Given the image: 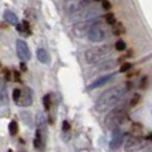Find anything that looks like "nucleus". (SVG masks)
I'll list each match as a JSON object with an SVG mask.
<instances>
[{"label": "nucleus", "mask_w": 152, "mask_h": 152, "mask_svg": "<svg viewBox=\"0 0 152 152\" xmlns=\"http://www.w3.org/2000/svg\"><path fill=\"white\" fill-rule=\"evenodd\" d=\"M126 92H127V88L121 86H118V87H113V88L108 89L105 91L103 95H100L99 99L96 102V111L99 112H105L108 110H112L113 107L119 104V103L123 100V97L126 96Z\"/></svg>", "instance_id": "obj_1"}, {"label": "nucleus", "mask_w": 152, "mask_h": 152, "mask_svg": "<svg viewBox=\"0 0 152 152\" xmlns=\"http://www.w3.org/2000/svg\"><path fill=\"white\" fill-rule=\"evenodd\" d=\"M126 118H127V110L124 107L113 108L107 115V118H105V121H104L105 127L108 129H111V131H113V129L119 128V126L126 120Z\"/></svg>", "instance_id": "obj_2"}, {"label": "nucleus", "mask_w": 152, "mask_h": 152, "mask_svg": "<svg viewBox=\"0 0 152 152\" xmlns=\"http://www.w3.org/2000/svg\"><path fill=\"white\" fill-rule=\"evenodd\" d=\"M111 50L110 47L103 48H91L86 52V60L88 64H97L100 61H105V59L110 58Z\"/></svg>", "instance_id": "obj_3"}, {"label": "nucleus", "mask_w": 152, "mask_h": 152, "mask_svg": "<svg viewBox=\"0 0 152 152\" xmlns=\"http://www.w3.org/2000/svg\"><path fill=\"white\" fill-rule=\"evenodd\" d=\"M87 36H88L89 42L92 43H99V42H103L107 36V32H105V28L99 24H94L91 28L88 29L87 32Z\"/></svg>", "instance_id": "obj_4"}, {"label": "nucleus", "mask_w": 152, "mask_h": 152, "mask_svg": "<svg viewBox=\"0 0 152 152\" xmlns=\"http://www.w3.org/2000/svg\"><path fill=\"white\" fill-rule=\"evenodd\" d=\"M124 148L128 152H135L142 148V140L139 136L135 135H127L126 136V142H124Z\"/></svg>", "instance_id": "obj_5"}, {"label": "nucleus", "mask_w": 152, "mask_h": 152, "mask_svg": "<svg viewBox=\"0 0 152 152\" xmlns=\"http://www.w3.org/2000/svg\"><path fill=\"white\" fill-rule=\"evenodd\" d=\"M16 52H18V56L20 58V60L27 61L31 59V51H29V47L24 40H18L16 42Z\"/></svg>", "instance_id": "obj_6"}, {"label": "nucleus", "mask_w": 152, "mask_h": 152, "mask_svg": "<svg viewBox=\"0 0 152 152\" xmlns=\"http://www.w3.org/2000/svg\"><path fill=\"white\" fill-rule=\"evenodd\" d=\"M32 100H34V96H32V91L26 87L23 91L20 92V97H19V102L16 104L23 105V107H28V105L32 104Z\"/></svg>", "instance_id": "obj_7"}, {"label": "nucleus", "mask_w": 152, "mask_h": 152, "mask_svg": "<svg viewBox=\"0 0 152 152\" xmlns=\"http://www.w3.org/2000/svg\"><path fill=\"white\" fill-rule=\"evenodd\" d=\"M45 137H47V129H36V136L34 140V145L36 150L43 151L45 147Z\"/></svg>", "instance_id": "obj_8"}, {"label": "nucleus", "mask_w": 152, "mask_h": 152, "mask_svg": "<svg viewBox=\"0 0 152 152\" xmlns=\"http://www.w3.org/2000/svg\"><path fill=\"white\" fill-rule=\"evenodd\" d=\"M123 137H124V135H123V132H121L120 129L119 128L113 129L112 139H111V143H110L111 150H118L120 145H123Z\"/></svg>", "instance_id": "obj_9"}, {"label": "nucleus", "mask_w": 152, "mask_h": 152, "mask_svg": "<svg viewBox=\"0 0 152 152\" xmlns=\"http://www.w3.org/2000/svg\"><path fill=\"white\" fill-rule=\"evenodd\" d=\"M112 79H113V75H105V76H103V77H99V79H97V80H95L94 83H91V84H89V87H88V88H89V89L97 88V87L103 86V84H105V83H107V81L112 80Z\"/></svg>", "instance_id": "obj_10"}, {"label": "nucleus", "mask_w": 152, "mask_h": 152, "mask_svg": "<svg viewBox=\"0 0 152 152\" xmlns=\"http://www.w3.org/2000/svg\"><path fill=\"white\" fill-rule=\"evenodd\" d=\"M36 56L40 63H43V64L50 63V55H48L47 50H44V48H39V50L36 51Z\"/></svg>", "instance_id": "obj_11"}, {"label": "nucleus", "mask_w": 152, "mask_h": 152, "mask_svg": "<svg viewBox=\"0 0 152 152\" xmlns=\"http://www.w3.org/2000/svg\"><path fill=\"white\" fill-rule=\"evenodd\" d=\"M8 103L7 95V86L4 81H0V105H5Z\"/></svg>", "instance_id": "obj_12"}, {"label": "nucleus", "mask_w": 152, "mask_h": 152, "mask_svg": "<svg viewBox=\"0 0 152 152\" xmlns=\"http://www.w3.org/2000/svg\"><path fill=\"white\" fill-rule=\"evenodd\" d=\"M4 20L7 21V23L12 24V26H18V23H19L18 16H16L12 11H5L4 12Z\"/></svg>", "instance_id": "obj_13"}, {"label": "nucleus", "mask_w": 152, "mask_h": 152, "mask_svg": "<svg viewBox=\"0 0 152 152\" xmlns=\"http://www.w3.org/2000/svg\"><path fill=\"white\" fill-rule=\"evenodd\" d=\"M36 126L37 129H47V121H45V118L42 112H37L36 115Z\"/></svg>", "instance_id": "obj_14"}, {"label": "nucleus", "mask_w": 152, "mask_h": 152, "mask_svg": "<svg viewBox=\"0 0 152 152\" xmlns=\"http://www.w3.org/2000/svg\"><path fill=\"white\" fill-rule=\"evenodd\" d=\"M19 32H24V34H31V29H29V24L28 21H23V24H18L16 26Z\"/></svg>", "instance_id": "obj_15"}, {"label": "nucleus", "mask_w": 152, "mask_h": 152, "mask_svg": "<svg viewBox=\"0 0 152 152\" xmlns=\"http://www.w3.org/2000/svg\"><path fill=\"white\" fill-rule=\"evenodd\" d=\"M8 131H10V134L12 135V136H15L16 134L19 132V127H18V121L12 120L10 123V126H8Z\"/></svg>", "instance_id": "obj_16"}, {"label": "nucleus", "mask_w": 152, "mask_h": 152, "mask_svg": "<svg viewBox=\"0 0 152 152\" xmlns=\"http://www.w3.org/2000/svg\"><path fill=\"white\" fill-rule=\"evenodd\" d=\"M43 104H44L45 111H50V110H51V105H52V100H51V96H50V95H45V96L43 97Z\"/></svg>", "instance_id": "obj_17"}, {"label": "nucleus", "mask_w": 152, "mask_h": 152, "mask_svg": "<svg viewBox=\"0 0 152 152\" xmlns=\"http://www.w3.org/2000/svg\"><path fill=\"white\" fill-rule=\"evenodd\" d=\"M124 32V27L121 26L120 23H118L115 26V28H113V35H116V36H119V35H121Z\"/></svg>", "instance_id": "obj_18"}, {"label": "nucleus", "mask_w": 152, "mask_h": 152, "mask_svg": "<svg viewBox=\"0 0 152 152\" xmlns=\"http://www.w3.org/2000/svg\"><path fill=\"white\" fill-rule=\"evenodd\" d=\"M140 100H142V96H140L139 94H135L134 96H132V99H131V107H135V105H137L140 103Z\"/></svg>", "instance_id": "obj_19"}, {"label": "nucleus", "mask_w": 152, "mask_h": 152, "mask_svg": "<svg viewBox=\"0 0 152 152\" xmlns=\"http://www.w3.org/2000/svg\"><path fill=\"white\" fill-rule=\"evenodd\" d=\"M104 19H105V21H107L108 24H111V26H113V24L116 23V20H115V15H113V13H107V15L104 16Z\"/></svg>", "instance_id": "obj_20"}, {"label": "nucleus", "mask_w": 152, "mask_h": 152, "mask_svg": "<svg viewBox=\"0 0 152 152\" xmlns=\"http://www.w3.org/2000/svg\"><path fill=\"white\" fill-rule=\"evenodd\" d=\"M115 50L116 51H126V43L123 40H118L115 43Z\"/></svg>", "instance_id": "obj_21"}, {"label": "nucleus", "mask_w": 152, "mask_h": 152, "mask_svg": "<svg viewBox=\"0 0 152 152\" xmlns=\"http://www.w3.org/2000/svg\"><path fill=\"white\" fill-rule=\"evenodd\" d=\"M131 69H132V64L131 63H124L123 66L120 67V72H123V74H124V72L131 71Z\"/></svg>", "instance_id": "obj_22"}, {"label": "nucleus", "mask_w": 152, "mask_h": 152, "mask_svg": "<svg viewBox=\"0 0 152 152\" xmlns=\"http://www.w3.org/2000/svg\"><path fill=\"white\" fill-rule=\"evenodd\" d=\"M20 89H18V88H16V89H13V94H12V96H13V100H15V102L16 103H18L19 102V97H20Z\"/></svg>", "instance_id": "obj_23"}, {"label": "nucleus", "mask_w": 152, "mask_h": 152, "mask_svg": "<svg viewBox=\"0 0 152 152\" xmlns=\"http://www.w3.org/2000/svg\"><path fill=\"white\" fill-rule=\"evenodd\" d=\"M102 7H103V10H110V8H111V3L108 1V0H103V1H102Z\"/></svg>", "instance_id": "obj_24"}, {"label": "nucleus", "mask_w": 152, "mask_h": 152, "mask_svg": "<svg viewBox=\"0 0 152 152\" xmlns=\"http://www.w3.org/2000/svg\"><path fill=\"white\" fill-rule=\"evenodd\" d=\"M147 86H148V77H143L142 79V83H140V88L144 89Z\"/></svg>", "instance_id": "obj_25"}, {"label": "nucleus", "mask_w": 152, "mask_h": 152, "mask_svg": "<svg viewBox=\"0 0 152 152\" xmlns=\"http://www.w3.org/2000/svg\"><path fill=\"white\" fill-rule=\"evenodd\" d=\"M63 129H64V131H66V132L71 129V124H69L67 120H66V121H63Z\"/></svg>", "instance_id": "obj_26"}, {"label": "nucleus", "mask_w": 152, "mask_h": 152, "mask_svg": "<svg viewBox=\"0 0 152 152\" xmlns=\"http://www.w3.org/2000/svg\"><path fill=\"white\" fill-rule=\"evenodd\" d=\"M4 75H5V79H10V71H8V69H4Z\"/></svg>", "instance_id": "obj_27"}, {"label": "nucleus", "mask_w": 152, "mask_h": 152, "mask_svg": "<svg viewBox=\"0 0 152 152\" xmlns=\"http://www.w3.org/2000/svg\"><path fill=\"white\" fill-rule=\"evenodd\" d=\"M15 79H16V81H19V83H20V76H19L18 72H15Z\"/></svg>", "instance_id": "obj_28"}, {"label": "nucleus", "mask_w": 152, "mask_h": 152, "mask_svg": "<svg viewBox=\"0 0 152 152\" xmlns=\"http://www.w3.org/2000/svg\"><path fill=\"white\" fill-rule=\"evenodd\" d=\"M20 68L23 69V71H27V67H26V64H24V63H21V64H20Z\"/></svg>", "instance_id": "obj_29"}, {"label": "nucleus", "mask_w": 152, "mask_h": 152, "mask_svg": "<svg viewBox=\"0 0 152 152\" xmlns=\"http://www.w3.org/2000/svg\"><path fill=\"white\" fill-rule=\"evenodd\" d=\"M148 139H150L151 142H152V134H150V135H148Z\"/></svg>", "instance_id": "obj_30"}, {"label": "nucleus", "mask_w": 152, "mask_h": 152, "mask_svg": "<svg viewBox=\"0 0 152 152\" xmlns=\"http://www.w3.org/2000/svg\"><path fill=\"white\" fill-rule=\"evenodd\" d=\"M95 1H103V0H95Z\"/></svg>", "instance_id": "obj_31"}, {"label": "nucleus", "mask_w": 152, "mask_h": 152, "mask_svg": "<svg viewBox=\"0 0 152 152\" xmlns=\"http://www.w3.org/2000/svg\"><path fill=\"white\" fill-rule=\"evenodd\" d=\"M8 152H12V151H11V150H10V151H8Z\"/></svg>", "instance_id": "obj_32"}]
</instances>
